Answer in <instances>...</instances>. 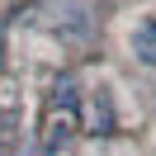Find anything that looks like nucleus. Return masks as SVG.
Wrapping results in <instances>:
<instances>
[{
  "label": "nucleus",
  "mask_w": 156,
  "mask_h": 156,
  "mask_svg": "<svg viewBox=\"0 0 156 156\" xmlns=\"http://www.w3.org/2000/svg\"><path fill=\"white\" fill-rule=\"evenodd\" d=\"M90 128H95V133H114V128H118V114H114V90H109L104 80L90 90Z\"/></svg>",
  "instance_id": "1"
},
{
  "label": "nucleus",
  "mask_w": 156,
  "mask_h": 156,
  "mask_svg": "<svg viewBox=\"0 0 156 156\" xmlns=\"http://www.w3.org/2000/svg\"><path fill=\"white\" fill-rule=\"evenodd\" d=\"M128 48H133V57L142 62V66H156V14H147V19H137V24H133Z\"/></svg>",
  "instance_id": "2"
},
{
  "label": "nucleus",
  "mask_w": 156,
  "mask_h": 156,
  "mask_svg": "<svg viewBox=\"0 0 156 156\" xmlns=\"http://www.w3.org/2000/svg\"><path fill=\"white\" fill-rule=\"evenodd\" d=\"M66 142H71V118H52L48 137H43V156H57V151H66Z\"/></svg>",
  "instance_id": "3"
},
{
  "label": "nucleus",
  "mask_w": 156,
  "mask_h": 156,
  "mask_svg": "<svg viewBox=\"0 0 156 156\" xmlns=\"http://www.w3.org/2000/svg\"><path fill=\"white\" fill-rule=\"evenodd\" d=\"M57 109H62V118L76 114V80H62L57 85Z\"/></svg>",
  "instance_id": "4"
}]
</instances>
